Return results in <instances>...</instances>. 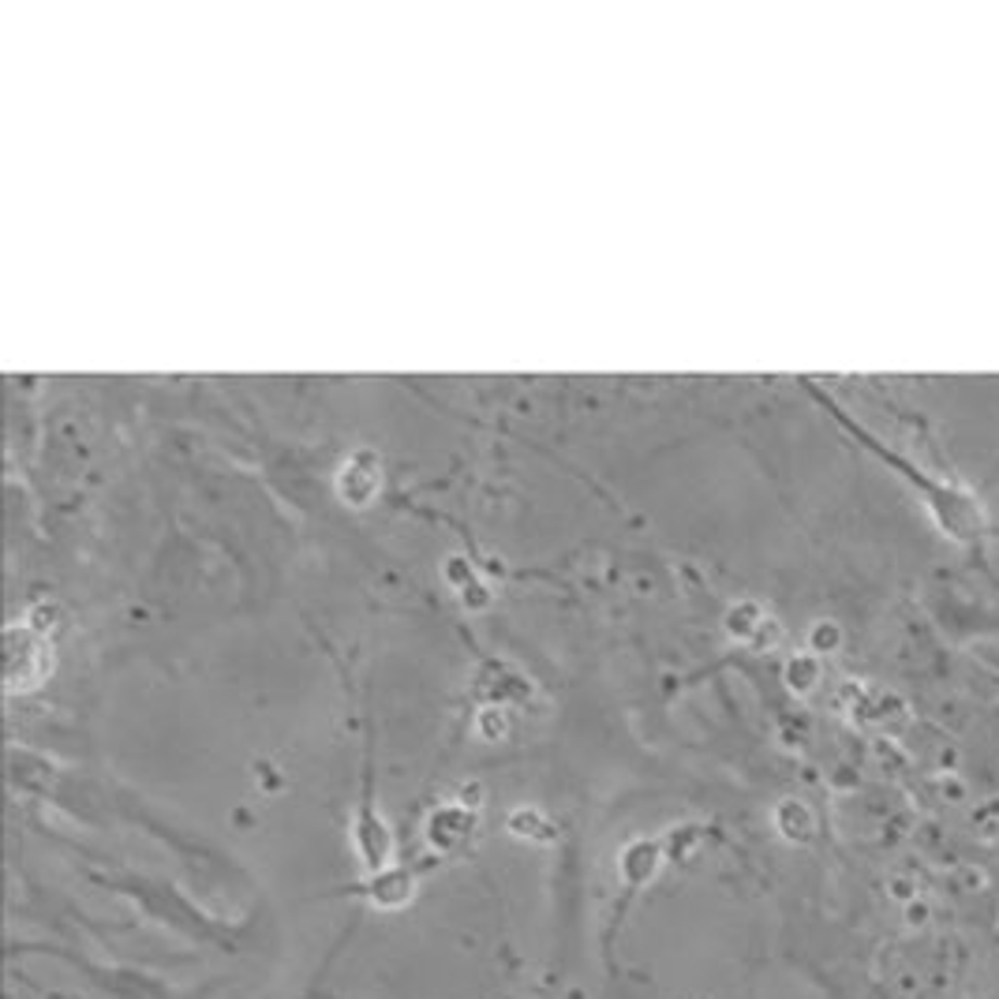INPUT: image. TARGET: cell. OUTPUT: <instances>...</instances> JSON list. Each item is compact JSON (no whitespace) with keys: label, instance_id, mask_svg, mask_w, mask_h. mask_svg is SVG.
<instances>
[{"label":"cell","instance_id":"2","mask_svg":"<svg viewBox=\"0 0 999 999\" xmlns=\"http://www.w3.org/2000/svg\"><path fill=\"white\" fill-rule=\"evenodd\" d=\"M374 898L382 906H405L412 898V884H408L405 872H386V876L374 884Z\"/></svg>","mask_w":999,"mask_h":999},{"label":"cell","instance_id":"1","mask_svg":"<svg viewBox=\"0 0 999 999\" xmlns=\"http://www.w3.org/2000/svg\"><path fill=\"white\" fill-rule=\"evenodd\" d=\"M655 864H659V850H655L652 843L629 846L626 857H622V869H626V876L632 872V880H648V876H652Z\"/></svg>","mask_w":999,"mask_h":999},{"label":"cell","instance_id":"4","mask_svg":"<svg viewBox=\"0 0 999 999\" xmlns=\"http://www.w3.org/2000/svg\"><path fill=\"white\" fill-rule=\"evenodd\" d=\"M446 577L453 580V585H469V580H472L469 562H464V558H449V562H446Z\"/></svg>","mask_w":999,"mask_h":999},{"label":"cell","instance_id":"5","mask_svg":"<svg viewBox=\"0 0 999 999\" xmlns=\"http://www.w3.org/2000/svg\"><path fill=\"white\" fill-rule=\"evenodd\" d=\"M483 734H487V738H498V734H502V727H498V715H495V712L483 715Z\"/></svg>","mask_w":999,"mask_h":999},{"label":"cell","instance_id":"3","mask_svg":"<svg viewBox=\"0 0 999 999\" xmlns=\"http://www.w3.org/2000/svg\"><path fill=\"white\" fill-rule=\"evenodd\" d=\"M543 816L539 812H531V809H521L517 816L510 820V831L513 835H521V838H539V831H543Z\"/></svg>","mask_w":999,"mask_h":999}]
</instances>
